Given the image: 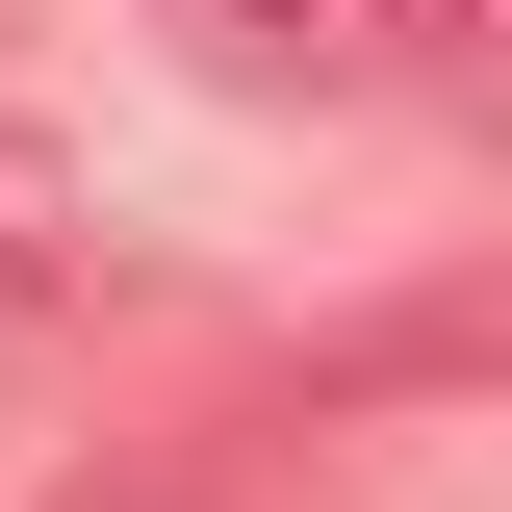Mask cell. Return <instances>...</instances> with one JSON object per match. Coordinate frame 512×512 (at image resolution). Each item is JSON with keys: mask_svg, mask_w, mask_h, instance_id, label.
<instances>
[{"mask_svg": "<svg viewBox=\"0 0 512 512\" xmlns=\"http://www.w3.org/2000/svg\"><path fill=\"white\" fill-rule=\"evenodd\" d=\"M154 26L231 103H436V77H487L512 0H154Z\"/></svg>", "mask_w": 512, "mask_h": 512, "instance_id": "1", "label": "cell"}, {"mask_svg": "<svg viewBox=\"0 0 512 512\" xmlns=\"http://www.w3.org/2000/svg\"><path fill=\"white\" fill-rule=\"evenodd\" d=\"M77 308V205H52V154L0 128V333H52Z\"/></svg>", "mask_w": 512, "mask_h": 512, "instance_id": "2", "label": "cell"}]
</instances>
